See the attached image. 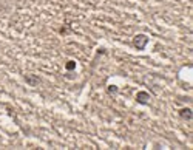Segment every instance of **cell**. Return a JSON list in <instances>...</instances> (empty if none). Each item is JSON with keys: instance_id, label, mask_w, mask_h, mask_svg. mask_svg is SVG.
Masks as SVG:
<instances>
[{"instance_id": "7a4b0ae2", "label": "cell", "mask_w": 193, "mask_h": 150, "mask_svg": "<svg viewBox=\"0 0 193 150\" xmlns=\"http://www.w3.org/2000/svg\"><path fill=\"white\" fill-rule=\"evenodd\" d=\"M25 81L28 82L31 87H37L42 82V79L39 76H36V74H25Z\"/></svg>"}, {"instance_id": "6da1fadb", "label": "cell", "mask_w": 193, "mask_h": 150, "mask_svg": "<svg viewBox=\"0 0 193 150\" xmlns=\"http://www.w3.org/2000/svg\"><path fill=\"white\" fill-rule=\"evenodd\" d=\"M147 42H148V37H147L145 34H137V36H134V39H133V45L137 50H144Z\"/></svg>"}, {"instance_id": "8992f818", "label": "cell", "mask_w": 193, "mask_h": 150, "mask_svg": "<svg viewBox=\"0 0 193 150\" xmlns=\"http://www.w3.org/2000/svg\"><path fill=\"white\" fill-rule=\"evenodd\" d=\"M108 93H110V94H114V93H117V87H114V85H110V87H108Z\"/></svg>"}, {"instance_id": "5b68a950", "label": "cell", "mask_w": 193, "mask_h": 150, "mask_svg": "<svg viewBox=\"0 0 193 150\" xmlns=\"http://www.w3.org/2000/svg\"><path fill=\"white\" fill-rule=\"evenodd\" d=\"M65 67H67V70H74L76 68V62H74V60H68Z\"/></svg>"}, {"instance_id": "3957f363", "label": "cell", "mask_w": 193, "mask_h": 150, "mask_svg": "<svg viewBox=\"0 0 193 150\" xmlns=\"http://www.w3.org/2000/svg\"><path fill=\"white\" fill-rule=\"evenodd\" d=\"M179 116H181V119L190 121V119L193 118V111H192V108H189V107H184V108L179 110Z\"/></svg>"}, {"instance_id": "277c9868", "label": "cell", "mask_w": 193, "mask_h": 150, "mask_svg": "<svg viewBox=\"0 0 193 150\" xmlns=\"http://www.w3.org/2000/svg\"><path fill=\"white\" fill-rule=\"evenodd\" d=\"M136 101L139 102V104H148L150 101V94L147 93V91H139L136 94Z\"/></svg>"}]
</instances>
